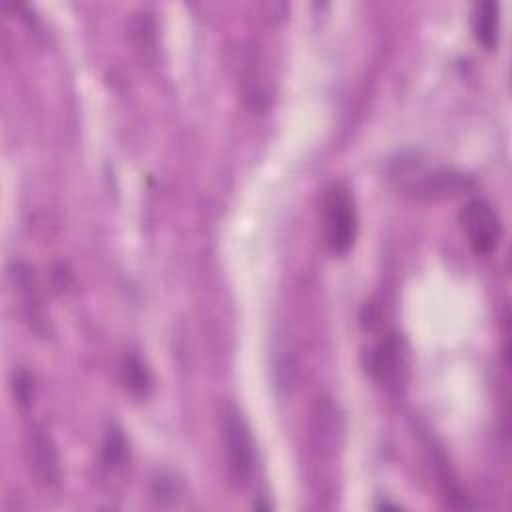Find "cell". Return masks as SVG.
<instances>
[{
  "label": "cell",
  "mask_w": 512,
  "mask_h": 512,
  "mask_svg": "<svg viewBox=\"0 0 512 512\" xmlns=\"http://www.w3.org/2000/svg\"><path fill=\"white\" fill-rule=\"evenodd\" d=\"M102 456L106 466L116 468L122 464V460L126 458V442L124 436L118 430H110L106 440H104V448H102Z\"/></svg>",
  "instance_id": "8fae6325"
},
{
  "label": "cell",
  "mask_w": 512,
  "mask_h": 512,
  "mask_svg": "<svg viewBox=\"0 0 512 512\" xmlns=\"http://www.w3.org/2000/svg\"><path fill=\"white\" fill-rule=\"evenodd\" d=\"M222 444L232 478L246 484L254 472V440L250 426L236 406H228L222 414Z\"/></svg>",
  "instance_id": "3957f363"
},
{
  "label": "cell",
  "mask_w": 512,
  "mask_h": 512,
  "mask_svg": "<svg viewBox=\"0 0 512 512\" xmlns=\"http://www.w3.org/2000/svg\"><path fill=\"white\" fill-rule=\"evenodd\" d=\"M12 390H14V398L20 406H28L32 402V378L28 372L18 370L14 372L12 378Z\"/></svg>",
  "instance_id": "7c38bea8"
},
{
  "label": "cell",
  "mask_w": 512,
  "mask_h": 512,
  "mask_svg": "<svg viewBox=\"0 0 512 512\" xmlns=\"http://www.w3.org/2000/svg\"><path fill=\"white\" fill-rule=\"evenodd\" d=\"M358 232V212L352 192L334 184L324 192L322 198V234L328 250L336 256L346 254Z\"/></svg>",
  "instance_id": "7a4b0ae2"
},
{
  "label": "cell",
  "mask_w": 512,
  "mask_h": 512,
  "mask_svg": "<svg viewBox=\"0 0 512 512\" xmlns=\"http://www.w3.org/2000/svg\"><path fill=\"white\" fill-rule=\"evenodd\" d=\"M8 276L12 280L14 290L20 296L22 302V312L30 324V328L38 334H46V316L42 308V300L38 294V286L34 280V274L28 264L24 262H12Z\"/></svg>",
  "instance_id": "5b68a950"
},
{
  "label": "cell",
  "mask_w": 512,
  "mask_h": 512,
  "mask_svg": "<svg viewBox=\"0 0 512 512\" xmlns=\"http://www.w3.org/2000/svg\"><path fill=\"white\" fill-rule=\"evenodd\" d=\"M390 178H394L398 186L414 198H442L468 186L464 174L444 166L430 168L414 156L396 162L390 170Z\"/></svg>",
  "instance_id": "6da1fadb"
},
{
  "label": "cell",
  "mask_w": 512,
  "mask_h": 512,
  "mask_svg": "<svg viewBox=\"0 0 512 512\" xmlns=\"http://www.w3.org/2000/svg\"><path fill=\"white\" fill-rule=\"evenodd\" d=\"M30 456H32V466L40 482L44 484H54L60 478V460L56 446L52 438L44 430H34L32 432V442H30Z\"/></svg>",
  "instance_id": "52a82bcc"
},
{
  "label": "cell",
  "mask_w": 512,
  "mask_h": 512,
  "mask_svg": "<svg viewBox=\"0 0 512 512\" xmlns=\"http://www.w3.org/2000/svg\"><path fill=\"white\" fill-rule=\"evenodd\" d=\"M460 226L470 244L478 254H490L502 234L500 216L486 198H470L460 210Z\"/></svg>",
  "instance_id": "277c9868"
},
{
  "label": "cell",
  "mask_w": 512,
  "mask_h": 512,
  "mask_svg": "<svg viewBox=\"0 0 512 512\" xmlns=\"http://www.w3.org/2000/svg\"><path fill=\"white\" fill-rule=\"evenodd\" d=\"M370 372L390 388H398L404 382L406 360L402 344L396 338H388L370 352Z\"/></svg>",
  "instance_id": "8992f818"
},
{
  "label": "cell",
  "mask_w": 512,
  "mask_h": 512,
  "mask_svg": "<svg viewBox=\"0 0 512 512\" xmlns=\"http://www.w3.org/2000/svg\"><path fill=\"white\" fill-rule=\"evenodd\" d=\"M122 380L134 396H146V392L150 390V374L146 370V364L136 354L124 358Z\"/></svg>",
  "instance_id": "30bf717a"
},
{
  "label": "cell",
  "mask_w": 512,
  "mask_h": 512,
  "mask_svg": "<svg viewBox=\"0 0 512 512\" xmlns=\"http://www.w3.org/2000/svg\"><path fill=\"white\" fill-rule=\"evenodd\" d=\"M130 36H132V42L136 44V48L144 56L154 54V50H156V26H154L152 14L148 10H140V12L132 14Z\"/></svg>",
  "instance_id": "9c48e42d"
},
{
  "label": "cell",
  "mask_w": 512,
  "mask_h": 512,
  "mask_svg": "<svg viewBox=\"0 0 512 512\" xmlns=\"http://www.w3.org/2000/svg\"><path fill=\"white\" fill-rule=\"evenodd\" d=\"M472 28H474L476 40L482 46L494 48L498 40V4L494 2L476 4L472 12Z\"/></svg>",
  "instance_id": "ba28073f"
}]
</instances>
